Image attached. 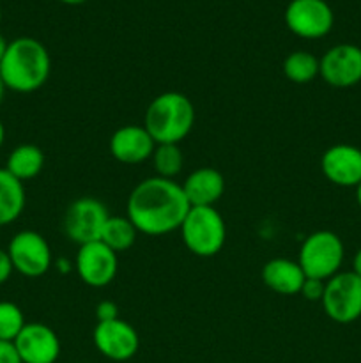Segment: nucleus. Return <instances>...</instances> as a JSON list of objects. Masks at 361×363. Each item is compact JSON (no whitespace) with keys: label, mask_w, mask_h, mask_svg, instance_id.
Returning <instances> with one entry per match:
<instances>
[{"label":"nucleus","mask_w":361,"mask_h":363,"mask_svg":"<svg viewBox=\"0 0 361 363\" xmlns=\"http://www.w3.org/2000/svg\"><path fill=\"white\" fill-rule=\"evenodd\" d=\"M190 208L183 186L159 176L140 181L127 197V218L145 236L179 230Z\"/></svg>","instance_id":"f257e3e1"},{"label":"nucleus","mask_w":361,"mask_h":363,"mask_svg":"<svg viewBox=\"0 0 361 363\" xmlns=\"http://www.w3.org/2000/svg\"><path fill=\"white\" fill-rule=\"evenodd\" d=\"M52 59L41 41L34 38H16L9 41L0 62V77L6 89L28 94L48 82Z\"/></svg>","instance_id":"f03ea898"},{"label":"nucleus","mask_w":361,"mask_h":363,"mask_svg":"<svg viewBox=\"0 0 361 363\" xmlns=\"http://www.w3.org/2000/svg\"><path fill=\"white\" fill-rule=\"evenodd\" d=\"M195 106L183 92L168 91L149 103L144 128L158 144H180L195 126Z\"/></svg>","instance_id":"7ed1b4c3"},{"label":"nucleus","mask_w":361,"mask_h":363,"mask_svg":"<svg viewBox=\"0 0 361 363\" xmlns=\"http://www.w3.org/2000/svg\"><path fill=\"white\" fill-rule=\"evenodd\" d=\"M184 247L197 257H212L223 248L227 240V225L214 206L190 208L180 225Z\"/></svg>","instance_id":"20e7f679"},{"label":"nucleus","mask_w":361,"mask_h":363,"mask_svg":"<svg viewBox=\"0 0 361 363\" xmlns=\"http://www.w3.org/2000/svg\"><path fill=\"white\" fill-rule=\"evenodd\" d=\"M343 255H345V248H343L338 234L331 233V230H317L303 241L297 262L306 279H317L326 282L336 273H340Z\"/></svg>","instance_id":"39448f33"},{"label":"nucleus","mask_w":361,"mask_h":363,"mask_svg":"<svg viewBox=\"0 0 361 363\" xmlns=\"http://www.w3.org/2000/svg\"><path fill=\"white\" fill-rule=\"evenodd\" d=\"M322 308L331 321L349 325L361 318V279L353 272H340L326 280Z\"/></svg>","instance_id":"423d86ee"},{"label":"nucleus","mask_w":361,"mask_h":363,"mask_svg":"<svg viewBox=\"0 0 361 363\" xmlns=\"http://www.w3.org/2000/svg\"><path fill=\"white\" fill-rule=\"evenodd\" d=\"M108 218L110 213L101 201L94 197H80L71 202L64 213V234L78 247L99 241Z\"/></svg>","instance_id":"0eeeda50"},{"label":"nucleus","mask_w":361,"mask_h":363,"mask_svg":"<svg viewBox=\"0 0 361 363\" xmlns=\"http://www.w3.org/2000/svg\"><path fill=\"white\" fill-rule=\"evenodd\" d=\"M14 272L28 279L42 277L52 268V248L48 241L35 230H20L7 247Z\"/></svg>","instance_id":"6e6552de"},{"label":"nucleus","mask_w":361,"mask_h":363,"mask_svg":"<svg viewBox=\"0 0 361 363\" xmlns=\"http://www.w3.org/2000/svg\"><path fill=\"white\" fill-rule=\"evenodd\" d=\"M335 14L326 0H290L285 9V25L303 39H321L331 32Z\"/></svg>","instance_id":"1a4fd4ad"},{"label":"nucleus","mask_w":361,"mask_h":363,"mask_svg":"<svg viewBox=\"0 0 361 363\" xmlns=\"http://www.w3.org/2000/svg\"><path fill=\"white\" fill-rule=\"evenodd\" d=\"M74 268L85 286L101 289L115 280L119 259L115 252L106 247L103 241H92L78 247Z\"/></svg>","instance_id":"9d476101"},{"label":"nucleus","mask_w":361,"mask_h":363,"mask_svg":"<svg viewBox=\"0 0 361 363\" xmlns=\"http://www.w3.org/2000/svg\"><path fill=\"white\" fill-rule=\"evenodd\" d=\"M319 74L335 89H349L361 82V48L342 43L319 59Z\"/></svg>","instance_id":"9b49d317"},{"label":"nucleus","mask_w":361,"mask_h":363,"mask_svg":"<svg viewBox=\"0 0 361 363\" xmlns=\"http://www.w3.org/2000/svg\"><path fill=\"white\" fill-rule=\"evenodd\" d=\"M94 346L99 353L112 362H127L138 353V332L122 319L98 323L94 328Z\"/></svg>","instance_id":"f8f14e48"},{"label":"nucleus","mask_w":361,"mask_h":363,"mask_svg":"<svg viewBox=\"0 0 361 363\" xmlns=\"http://www.w3.org/2000/svg\"><path fill=\"white\" fill-rule=\"evenodd\" d=\"M13 344L21 363H55L60 357L59 335L45 323H27Z\"/></svg>","instance_id":"ddd939ff"},{"label":"nucleus","mask_w":361,"mask_h":363,"mask_svg":"<svg viewBox=\"0 0 361 363\" xmlns=\"http://www.w3.org/2000/svg\"><path fill=\"white\" fill-rule=\"evenodd\" d=\"M321 170L329 183L356 188L361 183V149L350 144L331 145L322 155Z\"/></svg>","instance_id":"4468645a"},{"label":"nucleus","mask_w":361,"mask_h":363,"mask_svg":"<svg viewBox=\"0 0 361 363\" xmlns=\"http://www.w3.org/2000/svg\"><path fill=\"white\" fill-rule=\"evenodd\" d=\"M156 142L144 126L127 124L113 131L110 138V152L117 162L124 165H138L152 158Z\"/></svg>","instance_id":"2eb2a0df"},{"label":"nucleus","mask_w":361,"mask_h":363,"mask_svg":"<svg viewBox=\"0 0 361 363\" xmlns=\"http://www.w3.org/2000/svg\"><path fill=\"white\" fill-rule=\"evenodd\" d=\"M191 208L214 206L225 194V177L212 167H200L193 170L180 184Z\"/></svg>","instance_id":"dca6fc26"},{"label":"nucleus","mask_w":361,"mask_h":363,"mask_svg":"<svg viewBox=\"0 0 361 363\" xmlns=\"http://www.w3.org/2000/svg\"><path fill=\"white\" fill-rule=\"evenodd\" d=\"M306 275L301 269L299 262L292 259L276 257L262 266V282L275 293L283 296H294L301 293Z\"/></svg>","instance_id":"f3484780"},{"label":"nucleus","mask_w":361,"mask_h":363,"mask_svg":"<svg viewBox=\"0 0 361 363\" xmlns=\"http://www.w3.org/2000/svg\"><path fill=\"white\" fill-rule=\"evenodd\" d=\"M25 188L13 174L0 169V227L16 222L25 209Z\"/></svg>","instance_id":"a211bd4d"},{"label":"nucleus","mask_w":361,"mask_h":363,"mask_svg":"<svg viewBox=\"0 0 361 363\" xmlns=\"http://www.w3.org/2000/svg\"><path fill=\"white\" fill-rule=\"evenodd\" d=\"M42 167H45V152L34 144H21L14 147L6 163L7 172L13 174L21 183L38 177Z\"/></svg>","instance_id":"6ab92c4d"},{"label":"nucleus","mask_w":361,"mask_h":363,"mask_svg":"<svg viewBox=\"0 0 361 363\" xmlns=\"http://www.w3.org/2000/svg\"><path fill=\"white\" fill-rule=\"evenodd\" d=\"M138 236L137 227L133 225L127 216H112L106 220L105 227H103L101 240L103 243L108 248H112L115 254H120V252L130 250L134 245Z\"/></svg>","instance_id":"aec40b11"},{"label":"nucleus","mask_w":361,"mask_h":363,"mask_svg":"<svg viewBox=\"0 0 361 363\" xmlns=\"http://www.w3.org/2000/svg\"><path fill=\"white\" fill-rule=\"evenodd\" d=\"M283 73L294 84H308L319 77V59L314 53L297 50L283 60Z\"/></svg>","instance_id":"412c9836"},{"label":"nucleus","mask_w":361,"mask_h":363,"mask_svg":"<svg viewBox=\"0 0 361 363\" xmlns=\"http://www.w3.org/2000/svg\"><path fill=\"white\" fill-rule=\"evenodd\" d=\"M152 163H154L156 176L173 179L184 165V156L179 149V144L156 145L154 152H152Z\"/></svg>","instance_id":"4be33fe9"},{"label":"nucleus","mask_w":361,"mask_h":363,"mask_svg":"<svg viewBox=\"0 0 361 363\" xmlns=\"http://www.w3.org/2000/svg\"><path fill=\"white\" fill-rule=\"evenodd\" d=\"M25 325V315L16 303L0 301V340L14 342Z\"/></svg>","instance_id":"5701e85b"},{"label":"nucleus","mask_w":361,"mask_h":363,"mask_svg":"<svg viewBox=\"0 0 361 363\" xmlns=\"http://www.w3.org/2000/svg\"><path fill=\"white\" fill-rule=\"evenodd\" d=\"M324 287L326 282L324 280H317V279H306L304 280L303 287H301V296L308 301H321L322 294H324Z\"/></svg>","instance_id":"b1692460"},{"label":"nucleus","mask_w":361,"mask_h":363,"mask_svg":"<svg viewBox=\"0 0 361 363\" xmlns=\"http://www.w3.org/2000/svg\"><path fill=\"white\" fill-rule=\"evenodd\" d=\"M96 318H98V323L119 319V308H117V305L110 300L99 301L98 307H96Z\"/></svg>","instance_id":"393cba45"},{"label":"nucleus","mask_w":361,"mask_h":363,"mask_svg":"<svg viewBox=\"0 0 361 363\" xmlns=\"http://www.w3.org/2000/svg\"><path fill=\"white\" fill-rule=\"evenodd\" d=\"M0 363H21L20 354L13 342L0 340Z\"/></svg>","instance_id":"a878e982"},{"label":"nucleus","mask_w":361,"mask_h":363,"mask_svg":"<svg viewBox=\"0 0 361 363\" xmlns=\"http://www.w3.org/2000/svg\"><path fill=\"white\" fill-rule=\"evenodd\" d=\"M13 272L14 269H13V264H11L9 255H7V250H2V248H0V286L9 280L11 273Z\"/></svg>","instance_id":"bb28decb"},{"label":"nucleus","mask_w":361,"mask_h":363,"mask_svg":"<svg viewBox=\"0 0 361 363\" xmlns=\"http://www.w3.org/2000/svg\"><path fill=\"white\" fill-rule=\"evenodd\" d=\"M353 273H356V275L361 279V248L356 252V254H354V259H353Z\"/></svg>","instance_id":"cd10ccee"},{"label":"nucleus","mask_w":361,"mask_h":363,"mask_svg":"<svg viewBox=\"0 0 361 363\" xmlns=\"http://www.w3.org/2000/svg\"><path fill=\"white\" fill-rule=\"evenodd\" d=\"M7 45H9V41H7L6 38H4L2 34H0V62H2L4 55H6V50H7Z\"/></svg>","instance_id":"c85d7f7f"},{"label":"nucleus","mask_w":361,"mask_h":363,"mask_svg":"<svg viewBox=\"0 0 361 363\" xmlns=\"http://www.w3.org/2000/svg\"><path fill=\"white\" fill-rule=\"evenodd\" d=\"M59 2L66 4V6H80V4L87 2V0H59Z\"/></svg>","instance_id":"c756f323"},{"label":"nucleus","mask_w":361,"mask_h":363,"mask_svg":"<svg viewBox=\"0 0 361 363\" xmlns=\"http://www.w3.org/2000/svg\"><path fill=\"white\" fill-rule=\"evenodd\" d=\"M4 140H6V128H4L2 121H0V147L4 145Z\"/></svg>","instance_id":"7c9ffc66"},{"label":"nucleus","mask_w":361,"mask_h":363,"mask_svg":"<svg viewBox=\"0 0 361 363\" xmlns=\"http://www.w3.org/2000/svg\"><path fill=\"white\" fill-rule=\"evenodd\" d=\"M356 201H357V206L361 208V183L356 186Z\"/></svg>","instance_id":"2f4dec72"},{"label":"nucleus","mask_w":361,"mask_h":363,"mask_svg":"<svg viewBox=\"0 0 361 363\" xmlns=\"http://www.w3.org/2000/svg\"><path fill=\"white\" fill-rule=\"evenodd\" d=\"M4 92H6V85H4L2 77H0V103H2V99H4Z\"/></svg>","instance_id":"473e14b6"},{"label":"nucleus","mask_w":361,"mask_h":363,"mask_svg":"<svg viewBox=\"0 0 361 363\" xmlns=\"http://www.w3.org/2000/svg\"><path fill=\"white\" fill-rule=\"evenodd\" d=\"M0 21H2V7H0Z\"/></svg>","instance_id":"72a5a7b5"}]
</instances>
